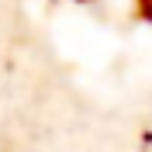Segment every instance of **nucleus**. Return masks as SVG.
<instances>
[{"label": "nucleus", "instance_id": "1", "mask_svg": "<svg viewBox=\"0 0 152 152\" xmlns=\"http://www.w3.org/2000/svg\"><path fill=\"white\" fill-rule=\"evenodd\" d=\"M142 10H145V18L152 21V0H145V7H142Z\"/></svg>", "mask_w": 152, "mask_h": 152}]
</instances>
